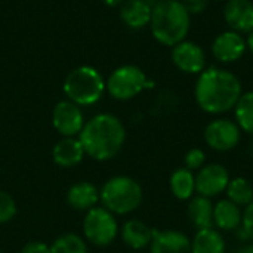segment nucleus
Returning <instances> with one entry per match:
<instances>
[{
    "label": "nucleus",
    "instance_id": "c85d7f7f",
    "mask_svg": "<svg viewBox=\"0 0 253 253\" xmlns=\"http://www.w3.org/2000/svg\"><path fill=\"white\" fill-rule=\"evenodd\" d=\"M184 4H185L187 10L190 12V15H191V13L199 15V13H202V12L208 7L209 0H185Z\"/></svg>",
    "mask_w": 253,
    "mask_h": 253
},
{
    "label": "nucleus",
    "instance_id": "412c9836",
    "mask_svg": "<svg viewBox=\"0 0 253 253\" xmlns=\"http://www.w3.org/2000/svg\"><path fill=\"white\" fill-rule=\"evenodd\" d=\"M122 239L129 248H132L135 251L145 249L151 243L153 228H150L142 221L130 219L122 227Z\"/></svg>",
    "mask_w": 253,
    "mask_h": 253
},
{
    "label": "nucleus",
    "instance_id": "c9c22d12",
    "mask_svg": "<svg viewBox=\"0 0 253 253\" xmlns=\"http://www.w3.org/2000/svg\"><path fill=\"white\" fill-rule=\"evenodd\" d=\"M0 253H1V252H0Z\"/></svg>",
    "mask_w": 253,
    "mask_h": 253
},
{
    "label": "nucleus",
    "instance_id": "7c9ffc66",
    "mask_svg": "<svg viewBox=\"0 0 253 253\" xmlns=\"http://www.w3.org/2000/svg\"><path fill=\"white\" fill-rule=\"evenodd\" d=\"M245 40H246V47L253 53V31H251V33L248 34V37H246Z\"/></svg>",
    "mask_w": 253,
    "mask_h": 253
},
{
    "label": "nucleus",
    "instance_id": "ddd939ff",
    "mask_svg": "<svg viewBox=\"0 0 253 253\" xmlns=\"http://www.w3.org/2000/svg\"><path fill=\"white\" fill-rule=\"evenodd\" d=\"M224 18L233 31L249 34L253 31V3L251 0H228L224 7Z\"/></svg>",
    "mask_w": 253,
    "mask_h": 253
},
{
    "label": "nucleus",
    "instance_id": "39448f33",
    "mask_svg": "<svg viewBox=\"0 0 253 253\" xmlns=\"http://www.w3.org/2000/svg\"><path fill=\"white\" fill-rule=\"evenodd\" d=\"M105 90L104 77L89 65L74 68L64 80V92L68 101L77 105H92L98 102Z\"/></svg>",
    "mask_w": 253,
    "mask_h": 253
},
{
    "label": "nucleus",
    "instance_id": "b1692460",
    "mask_svg": "<svg viewBox=\"0 0 253 253\" xmlns=\"http://www.w3.org/2000/svg\"><path fill=\"white\" fill-rule=\"evenodd\" d=\"M234 116L242 132L253 135V90L242 93L234 107Z\"/></svg>",
    "mask_w": 253,
    "mask_h": 253
},
{
    "label": "nucleus",
    "instance_id": "473e14b6",
    "mask_svg": "<svg viewBox=\"0 0 253 253\" xmlns=\"http://www.w3.org/2000/svg\"><path fill=\"white\" fill-rule=\"evenodd\" d=\"M102 1H104V4H107L110 7H114V6H119L120 3H123L125 0H102Z\"/></svg>",
    "mask_w": 253,
    "mask_h": 253
},
{
    "label": "nucleus",
    "instance_id": "20e7f679",
    "mask_svg": "<svg viewBox=\"0 0 253 253\" xmlns=\"http://www.w3.org/2000/svg\"><path fill=\"white\" fill-rule=\"evenodd\" d=\"M142 188L130 176L119 175L110 178L99 191L102 206L113 215H127L142 203Z\"/></svg>",
    "mask_w": 253,
    "mask_h": 253
},
{
    "label": "nucleus",
    "instance_id": "4be33fe9",
    "mask_svg": "<svg viewBox=\"0 0 253 253\" xmlns=\"http://www.w3.org/2000/svg\"><path fill=\"white\" fill-rule=\"evenodd\" d=\"M170 190L178 200H190L196 194V175L187 168L176 169L170 176Z\"/></svg>",
    "mask_w": 253,
    "mask_h": 253
},
{
    "label": "nucleus",
    "instance_id": "cd10ccee",
    "mask_svg": "<svg viewBox=\"0 0 253 253\" xmlns=\"http://www.w3.org/2000/svg\"><path fill=\"white\" fill-rule=\"evenodd\" d=\"M240 230L243 231L246 240L253 242V202L249 203L245 211H243V218H242V227Z\"/></svg>",
    "mask_w": 253,
    "mask_h": 253
},
{
    "label": "nucleus",
    "instance_id": "6e6552de",
    "mask_svg": "<svg viewBox=\"0 0 253 253\" xmlns=\"http://www.w3.org/2000/svg\"><path fill=\"white\" fill-rule=\"evenodd\" d=\"M203 136L209 148L219 153H227L240 144L242 129L230 119H215L206 126Z\"/></svg>",
    "mask_w": 253,
    "mask_h": 253
},
{
    "label": "nucleus",
    "instance_id": "aec40b11",
    "mask_svg": "<svg viewBox=\"0 0 253 253\" xmlns=\"http://www.w3.org/2000/svg\"><path fill=\"white\" fill-rule=\"evenodd\" d=\"M188 218L197 230L213 227V203L203 196H193L188 203Z\"/></svg>",
    "mask_w": 253,
    "mask_h": 253
},
{
    "label": "nucleus",
    "instance_id": "f8f14e48",
    "mask_svg": "<svg viewBox=\"0 0 253 253\" xmlns=\"http://www.w3.org/2000/svg\"><path fill=\"white\" fill-rule=\"evenodd\" d=\"M246 40L242 34L230 30L221 33L212 43L213 56L224 64L239 61L246 52Z\"/></svg>",
    "mask_w": 253,
    "mask_h": 253
},
{
    "label": "nucleus",
    "instance_id": "393cba45",
    "mask_svg": "<svg viewBox=\"0 0 253 253\" xmlns=\"http://www.w3.org/2000/svg\"><path fill=\"white\" fill-rule=\"evenodd\" d=\"M49 253H87V246L80 236L64 234L49 246Z\"/></svg>",
    "mask_w": 253,
    "mask_h": 253
},
{
    "label": "nucleus",
    "instance_id": "7ed1b4c3",
    "mask_svg": "<svg viewBox=\"0 0 253 253\" xmlns=\"http://www.w3.org/2000/svg\"><path fill=\"white\" fill-rule=\"evenodd\" d=\"M191 25V15L181 0H162L151 12V33L163 46L173 47L185 40Z\"/></svg>",
    "mask_w": 253,
    "mask_h": 253
},
{
    "label": "nucleus",
    "instance_id": "4468645a",
    "mask_svg": "<svg viewBox=\"0 0 253 253\" xmlns=\"http://www.w3.org/2000/svg\"><path fill=\"white\" fill-rule=\"evenodd\" d=\"M151 253H191V240L178 230H153Z\"/></svg>",
    "mask_w": 253,
    "mask_h": 253
},
{
    "label": "nucleus",
    "instance_id": "2eb2a0df",
    "mask_svg": "<svg viewBox=\"0 0 253 253\" xmlns=\"http://www.w3.org/2000/svg\"><path fill=\"white\" fill-rule=\"evenodd\" d=\"M243 211L228 199L213 205V227L218 231H236L242 227Z\"/></svg>",
    "mask_w": 253,
    "mask_h": 253
},
{
    "label": "nucleus",
    "instance_id": "f704fd0d",
    "mask_svg": "<svg viewBox=\"0 0 253 253\" xmlns=\"http://www.w3.org/2000/svg\"><path fill=\"white\" fill-rule=\"evenodd\" d=\"M219 1H222V0H219ZM227 1H228V0H227Z\"/></svg>",
    "mask_w": 253,
    "mask_h": 253
},
{
    "label": "nucleus",
    "instance_id": "c756f323",
    "mask_svg": "<svg viewBox=\"0 0 253 253\" xmlns=\"http://www.w3.org/2000/svg\"><path fill=\"white\" fill-rule=\"evenodd\" d=\"M21 253H49V246L43 242H28Z\"/></svg>",
    "mask_w": 253,
    "mask_h": 253
},
{
    "label": "nucleus",
    "instance_id": "f3484780",
    "mask_svg": "<svg viewBox=\"0 0 253 253\" xmlns=\"http://www.w3.org/2000/svg\"><path fill=\"white\" fill-rule=\"evenodd\" d=\"M99 200L98 188L87 181H82L74 184L67 193L68 205L76 211H90Z\"/></svg>",
    "mask_w": 253,
    "mask_h": 253
},
{
    "label": "nucleus",
    "instance_id": "72a5a7b5",
    "mask_svg": "<svg viewBox=\"0 0 253 253\" xmlns=\"http://www.w3.org/2000/svg\"><path fill=\"white\" fill-rule=\"evenodd\" d=\"M249 150H251V154H252V157H253V139L251 141V147H249Z\"/></svg>",
    "mask_w": 253,
    "mask_h": 253
},
{
    "label": "nucleus",
    "instance_id": "6ab92c4d",
    "mask_svg": "<svg viewBox=\"0 0 253 253\" xmlns=\"http://www.w3.org/2000/svg\"><path fill=\"white\" fill-rule=\"evenodd\" d=\"M225 240L215 227L197 230L191 239V253H225Z\"/></svg>",
    "mask_w": 253,
    "mask_h": 253
},
{
    "label": "nucleus",
    "instance_id": "423d86ee",
    "mask_svg": "<svg viewBox=\"0 0 253 253\" xmlns=\"http://www.w3.org/2000/svg\"><path fill=\"white\" fill-rule=\"evenodd\" d=\"M150 86H153V83H148L145 73L139 67L130 64L116 68L105 84L108 93L119 101L132 99Z\"/></svg>",
    "mask_w": 253,
    "mask_h": 253
},
{
    "label": "nucleus",
    "instance_id": "9b49d317",
    "mask_svg": "<svg viewBox=\"0 0 253 253\" xmlns=\"http://www.w3.org/2000/svg\"><path fill=\"white\" fill-rule=\"evenodd\" d=\"M172 61L178 70L187 74H200L206 70L205 50L190 40H182L172 47Z\"/></svg>",
    "mask_w": 253,
    "mask_h": 253
},
{
    "label": "nucleus",
    "instance_id": "1a4fd4ad",
    "mask_svg": "<svg viewBox=\"0 0 253 253\" xmlns=\"http://www.w3.org/2000/svg\"><path fill=\"white\" fill-rule=\"evenodd\" d=\"M230 172L219 163L205 165L196 173V193L199 196L212 199L224 193L230 182Z\"/></svg>",
    "mask_w": 253,
    "mask_h": 253
},
{
    "label": "nucleus",
    "instance_id": "9d476101",
    "mask_svg": "<svg viewBox=\"0 0 253 253\" xmlns=\"http://www.w3.org/2000/svg\"><path fill=\"white\" fill-rule=\"evenodd\" d=\"M52 123L56 132L64 138H73L79 135L84 126V117L80 105L71 101H61L55 105L52 113Z\"/></svg>",
    "mask_w": 253,
    "mask_h": 253
},
{
    "label": "nucleus",
    "instance_id": "5701e85b",
    "mask_svg": "<svg viewBox=\"0 0 253 253\" xmlns=\"http://www.w3.org/2000/svg\"><path fill=\"white\" fill-rule=\"evenodd\" d=\"M225 193H227V199L240 208H246L249 203L253 202V185L251 184V181L242 176L230 179Z\"/></svg>",
    "mask_w": 253,
    "mask_h": 253
},
{
    "label": "nucleus",
    "instance_id": "f257e3e1",
    "mask_svg": "<svg viewBox=\"0 0 253 253\" xmlns=\"http://www.w3.org/2000/svg\"><path fill=\"white\" fill-rule=\"evenodd\" d=\"M242 93L239 77L216 67L200 73L194 87L196 102L208 114H224L234 110Z\"/></svg>",
    "mask_w": 253,
    "mask_h": 253
},
{
    "label": "nucleus",
    "instance_id": "a878e982",
    "mask_svg": "<svg viewBox=\"0 0 253 253\" xmlns=\"http://www.w3.org/2000/svg\"><path fill=\"white\" fill-rule=\"evenodd\" d=\"M16 215V203L10 194L0 191V224L12 221Z\"/></svg>",
    "mask_w": 253,
    "mask_h": 253
},
{
    "label": "nucleus",
    "instance_id": "dca6fc26",
    "mask_svg": "<svg viewBox=\"0 0 253 253\" xmlns=\"http://www.w3.org/2000/svg\"><path fill=\"white\" fill-rule=\"evenodd\" d=\"M53 162L61 168H73L79 165L84 157V150L79 138H64L55 144L52 150Z\"/></svg>",
    "mask_w": 253,
    "mask_h": 253
},
{
    "label": "nucleus",
    "instance_id": "bb28decb",
    "mask_svg": "<svg viewBox=\"0 0 253 253\" xmlns=\"http://www.w3.org/2000/svg\"><path fill=\"white\" fill-rule=\"evenodd\" d=\"M184 163H185V168L191 172L200 170L206 163V153L202 148H191L187 151L184 157Z\"/></svg>",
    "mask_w": 253,
    "mask_h": 253
},
{
    "label": "nucleus",
    "instance_id": "0eeeda50",
    "mask_svg": "<svg viewBox=\"0 0 253 253\" xmlns=\"http://www.w3.org/2000/svg\"><path fill=\"white\" fill-rule=\"evenodd\" d=\"M83 233L92 245L104 248L116 240L119 225L114 215L105 208H93L87 211L83 219Z\"/></svg>",
    "mask_w": 253,
    "mask_h": 253
},
{
    "label": "nucleus",
    "instance_id": "2f4dec72",
    "mask_svg": "<svg viewBox=\"0 0 253 253\" xmlns=\"http://www.w3.org/2000/svg\"><path fill=\"white\" fill-rule=\"evenodd\" d=\"M237 253H253V243L251 245H245L243 248H240Z\"/></svg>",
    "mask_w": 253,
    "mask_h": 253
},
{
    "label": "nucleus",
    "instance_id": "a211bd4d",
    "mask_svg": "<svg viewBox=\"0 0 253 253\" xmlns=\"http://www.w3.org/2000/svg\"><path fill=\"white\" fill-rule=\"evenodd\" d=\"M153 7L145 0H126L120 7L122 21L130 28H142L151 21Z\"/></svg>",
    "mask_w": 253,
    "mask_h": 253
},
{
    "label": "nucleus",
    "instance_id": "f03ea898",
    "mask_svg": "<svg viewBox=\"0 0 253 253\" xmlns=\"http://www.w3.org/2000/svg\"><path fill=\"white\" fill-rule=\"evenodd\" d=\"M84 154L105 162L116 157L125 145L126 129L123 123L113 114H98L84 123L79 133Z\"/></svg>",
    "mask_w": 253,
    "mask_h": 253
}]
</instances>
